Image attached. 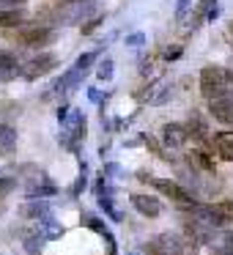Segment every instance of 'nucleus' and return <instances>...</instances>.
I'll use <instances>...</instances> for the list:
<instances>
[{"mask_svg": "<svg viewBox=\"0 0 233 255\" xmlns=\"http://www.w3.org/2000/svg\"><path fill=\"white\" fill-rule=\"evenodd\" d=\"M209 113H211V118L214 121H220V124H233V94H222V96H217V99H211L209 102Z\"/></svg>", "mask_w": 233, "mask_h": 255, "instance_id": "nucleus-6", "label": "nucleus"}, {"mask_svg": "<svg viewBox=\"0 0 233 255\" xmlns=\"http://www.w3.org/2000/svg\"><path fill=\"white\" fill-rule=\"evenodd\" d=\"M222 250H228V253H233V231L222 236Z\"/></svg>", "mask_w": 233, "mask_h": 255, "instance_id": "nucleus-31", "label": "nucleus"}, {"mask_svg": "<svg viewBox=\"0 0 233 255\" xmlns=\"http://www.w3.org/2000/svg\"><path fill=\"white\" fill-rule=\"evenodd\" d=\"M145 145H148V148H151V151H154V154H156V156H159V159H165V162H170V159H173V156H167V151H165V148H162V145H159V143H156V140H154V137H145Z\"/></svg>", "mask_w": 233, "mask_h": 255, "instance_id": "nucleus-24", "label": "nucleus"}, {"mask_svg": "<svg viewBox=\"0 0 233 255\" xmlns=\"http://www.w3.org/2000/svg\"><path fill=\"white\" fill-rule=\"evenodd\" d=\"M91 8H94V0H77L74 3V11L69 14V22H80V19L85 17V14H91Z\"/></svg>", "mask_w": 233, "mask_h": 255, "instance_id": "nucleus-20", "label": "nucleus"}, {"mask_svg": "<svg viewBox=\"0 0 233 255\" xmlns=\"http://www.w3.org/2000/svg\"><path fill=\"white\" fill-rule=\"evenodd\" d=\"M176 58H181V47H167V50H165V61H176Z\"/></svg>", "mask_w": 233, "mask_h": 255, "instance_id": "nucleus-30", "label": "nucleus"}, {"mask_svg": "<svg viewBox=\"0 0 233 255\" xmlns=\"http://www.w3.org/2000/svg\"><path fill=\"white\" fill-rule=\"evenodd\" d=\"M129 200H132V206H134V209H137L143 217H159V214H162V203L154 198V195H140V192H137V195H132Z\"/></svg>", "mask_w": 233, "mask_h": 255, "instance_id": "nucleus-11", "label": "nucleus"}, {"mask_svg": "<svg viewBox=\"0 0 233 255\" xmlns=\"http://www.w3.org/2000/svg\"><path fill=\"white\" fill-rule=\"evenodd\" d=\"M22 22V11L19 8H8V11H0V28H11V25Z\"/></svg>", "mask_w": 233, "mask_h": 255, "instance_id": "nucleus-21", "label": "nucleus"}, {"mask_svg": "<svg viewBox=\"0 0 233 255\" xmlns=\"http://www.w3.org/2000/svg\"><path fill=\"white\" fill-rule=\"evenodd\" d=\"M187 132H189V137H195V140H206L209 129H206V124L200 121L198 116H192V118H189V124H187Z\"/></svg>", "mask_w": 233, "mask_h": 255, "instance_id": "nucleus-19", "label": "nucleus"}, {"mask_svg": "<svg viewBox=\"0 0 233 255\" xmlns=\"http://www.w3.org/2000/svg\"><path fill=\"white\" fill-rule=\"evenodd\" d=\"M228 30H231V36H233V22H231V28H228Z\"/></svg>", "mask_w": 233, "mask_h": 255, "instance_id": "nucleus-39", "label": "nucleus"}, {"mask_svg": "<svg viewBox=\"0 0 233 255\" xmlns=\"http://www.w3.org/2000/svg\"><path fill=\"white\" fill-rule=\"evenodd\" d=\"M148 184H154V187L159 189L162 195H167V198L176 200V203H181V206H195V203H192L195 195H192V192H187L184 187H178L176 181H167V178H151Z\"/></svg>", "mask_w": 233, "mask_h": 255, "instance_id": "nucleus-5", "label": "nucleus"}, {"mask_svg": "<svg viewBox=\"0 0 233 255\" xmlns=\"http://www.w3.org/2000/svg\"><path fill=\"white\" fill-rule=\"evenodd\" d=\"M83 225L85 228H91V231H96L102 239L107 242V255H116L118 253V247H116V236L110 233V228L105 225V222L99 220V217H94V214H83Z\"/></svg>", "mask_w": 233, "mask_h": 255, "instance_id": "nucleus-9", "label": "nucleus"}, {"mask_svg": "<svg viewBox=\"0 0 233 255\" xmlns=\"http://www.w3.org/2000/svg\"><path fill=\"white\" fill-rule=\"evenodd\" d=\"M206 17H209V19H217V17H220V8H209V14H206Z\"/></svg>", "mask_w": 233, "mask_h": 255, "instance_id": "nucleus-35", "label": "nucleus"}, {"mask_svg": "<svg viewBox=\"0 0 233 255\" xmlns=\"http://www.w3.org/2000/svg\"><path fill=\"white\" fill-rule=\"evenodd\" d=\"M22 214L30 217V220H36V222H41V220H47V217H52V211H50V203L41 198V200H28V203L22 206Z\"/></svg>", "mask_w": 233, "mask_h": 255, "instance_id": "nucleus-12", "label": "nucleus"}, {"mask_svg": "<svg viewBox=\"0 0 233 255\" xmlns=\"http://www.w3.org/2000/svg\"><path fill=\"white\" fill-rule=\"evenodd\" d=\"M44 242H47V236H44V233H39V231L25 233V250H28L30 255H39L41 247H44Z\"/></svg>", "mask_w": 233, "mask_h": 255, "instance_id": "nucleus-18", "label": "nucleus"}, {"mask_svg": "<svg viewBox=\"0 0 233 255\" xmlns=\"http://www.w3.org/2000/svg\"><path fill=\"white\" fill-rule=\"evenodd\" d=\"M19 74V61L11 52H0V80H11Z\"/></svg>", "mask_w": 233, "mask_h": 255, "instance_id": "nucleus-15", "label": "nucleus"}, {"mask_svg": "<svg viewBox=\"0 0 233 255\" xmlns=\"http://www.w3.org/2000/svg\"><path fill=\"white\" fill-rule=\"evenodd\" d=\"M55 66H58V58L52 55V52H41V55H36L33 61L25 63L22 74H25V80H36V77H44V74H50Z\"/></svg>", "mask_w": 233, "mask_h": 255, "instance_id": "nucleus-4", "label": "nucleus"}, {"mask_svg": "<svg viewBox=\"0 0 233 255\" xmlns=\"http://www.w3.org/2000/svg\"><path fill=\"white\" fill-rule=\"evenodd\" d=\"M214 151L220 159L233 162V132H220L214 137Z\"/></svg>", "mask_w": 233, "mask_h": 255, "instance_id": "nucleus-13", "label": "nucleus"}, {"mask_svg": "<svg viewBox=\"0 0 233 255\" xmlns=\"http://www.w3.org/2000/svg\"><path fill=\"white\" fill-rule=\"evenodd\" d=\"M217 255H233V253H228V250H222V247H217Z\"/></svg>", "mask_w": 233, "mask_h": 255, "instance_id": "nucleus-37", "label": "nucleus"}, {"mask_svg": "<svg viewBox=\"0 0 233 255\" xmlns=\"http://www.w3.org/2000/svg\"><path fill=\"white\" fill-rule=\"evenodd\" d=\"M189 165L200 167V170H206V173H217L214 159H209V154H206V151H192V154H189Z\"/></svg>", "mask_w": 233, "mask_h": 255, "instance_id": "nucleus-17", "label": "nucleus"}, {"mask_svg": "<svg viewBox=\"0 0 233 255\" xmlns=\"http://www.w3.org/2000/svg\"><path fill=\"white\" fill-rule=\"evenodd\" d=\"M228 80H231V83H233V69H231V72H228Z\"/></svg>", "mask_w": 233, "mask_h": 255, "instance_id": "nucleus-38", "label": "nucleus"}, {"mask_svg": "<svg viewBox=\"0 0 233 255\" xmlns=\"http://www.w3.org/2000/svg\"><path fill=\"white\" fill-rule=\"evenodd\" d=\"M0 3H6V6H19V3H25V0H0Z\"/></svg>", "mask_w": 233, "mask_h": 255, "instance_id": "nucleus-36", "label": "nucleus"}, {"mask_svg": "<svg viewBox=\"0 0 233 255\" xmlns=\"http://www.w3.org/2000/svg\"><path fill=\"white\" fill-rule=\"evenodd\" d=\"M14 148H17V129L0 124V156H8Z\"/></svg>", "mask_w": 233, "mask_h": 255, "instance_id": "nucleus-14", "label": "nucleus"}, {"mask_svg": "<svg viewBox=\"0 0 233 255\" xmlns=\"http://www.w3.org/2000/svg\"><path fill=\"white\" fill-rule=\"evenodd\" d=\"M88 99H91V102H102V94H99L96 88H88Z\"/></svg>", "mask_w": 233, "mask_h": 255, "instance_id": "nucleus-34", "label": "nucleus"}, {"mask_svg": "<svg viewBox=\"0 0 233 255\" xmlns=\"http://www.w3.org/2000/svg\"><path fill=\"white\" fill-rule=\"evenodd\" d=\"M99 25H102V17H94L91 22H85V25H83V36H91L96 28H99Z\"/></svg>", "mask_w": 233, "mask_h": 255, "instance_id": "nucleus-27", "label": "nucleus"}, {"mask_svg": "<svg viewBox=\"0 0 233 255\" xmlns=\"http://www.w3.org/2000/svg\"><path fill=\"white\" fill-rule=\"evenodd\" d=\"M189 3H192V0H178L176 3V17H184V11L189 8Z\"/></svg>", "mask_w": 233, "mask_h": 255, "instance_id": "nucleus-32", "label": "nucleus"}, {"mask_svg": "<svg viewBox=\"0 0 233 255\" xmlns=\"http://www.w3.org/2000/svg\"><path fill=\"white\" fill-rule=\"evenodd\" d=\"M96 77H99V80H113V61H110V58H105V61L99 63Z\"/></svg>", "mask_w": 233, "mask_h": 255, "instance_id": "nucleus-25", "label": "nucleus"}, {"mask_svg": "<svg viewBox=\"0 0 233 255\" xmlns=\"http://www.w3.org/2000/svg\"><path fill=\"white\" fill-rule=\"evenodd\" d=\"M167 99H170V88H162V94H156L154 99H151V105H165Z\"/></svg>", "mask_w": 233, "mask_h": 255, "instance_id": "nucleus-29", "label": "nucleus"}, {"mask_svg": "<svg viewBox=\"0 0 233 255\" xmlns=\"http://www.w3.org/2000/svg\"><path fill=\"white\" fill-rule=\"evenodd\" d=\"M83 137H85V116L80 110H72L69 118L61 124V134H58V140H61V145L66 151H74V154H77Z\"/></svg>", "mask_w": 233, "mask_h": 255, "instance_id": "nucleus-1", "label": "nucleus"}, {"mask_svg": "<svg viewBox=\"0 0 233 255\" xmlns=\"http://www.w3.org/2000/svg\"><path fill=\"white\" fill-rule=\"evenodd\" d=\"M55 192H58V187L50 181V176H47V173H41V176H36L33 181L28 184L25 198H28V200H41V198H52Z\"/></svg>", "mask_w": 233, "mask_h": 255, "instance_id": "nucleus-7", "label": "nucleus"}, {"mask_svg": "<svg viewBox=\"0 0 233 255\" xmlns=\"http://www.w3.org/2000/svg\"><path fill=\"white\" fill-rule=\"evenodd\" d=\"M187 140H189V132L181 124H165V127H162V143H165L167 148H181Z\"/></svg>", "mask_w": 233, "mask_h": 255, "instance_id": "nucleus-10", "label": "nucleus"}, {"mask_svg": "<svg viewBox=\"0 0 233 255\" xmlns=\"http://www.w3.org/2000/svg\"><path fill=\"white\" fill-rule=\"evenodd\" d=\"M102 50H105V47H102ZM102 50H96V52H85V55H80V58H77V63H74V66H77L80 72L85 74V72H88V66H91V63H94L96 58H99V52H102Z\"/></svg>", "mask_w": 233, "mask_h": 255, "instance_id": "nucleus-22", "label": "nucleus"}, {"mask_svg": "<svg viewBox=\"0 0 233 255\" xmlns=\"http://www.w3.org/2000/svg\"><path fill=\"white\" fill-rule=\"evenodd\" d=\"M55 30L52 28H30V30H25V33H19V41H22L25 47H47V44H52L55 41Z\"/></svg>", "mask_w": 233, "mask_h": 255, "instance_id": "nucleus-8", "label": "nucleus"}, {"mask_svg": "<svg viewBox=\"0 0 233 255\" xmlns=\"http://www.w3.org/2000/svg\"><path fill=\"white\" fill-rule=\"evenodd\" d=\"M217 211L222 214L225 222H233V200H220V203H217Z\"/></svg>", "mask_w": 233, "mask_h": 255, "instance_id": "nucleus-23", "label": "nucleus"}, {"mask_svg": "<svg viewBox=\"0 0 233 255\" xmlns=\"http://www.w3.org/2000/svg\"><path fill=\"white\" fill-rule=\"evenodd\" d=\"M148 255H184V242L176 233H159L145 244Z\"/></svg>", "mask_w": 233, "mask_h": 255, "instance_id": "nucleus-3", "label": "nucleus"}, {"mask_svg": "<svg viewBox=\"0 0 233 255\" xmlns=\"http://www.w3.org/2000/svg\"><path fill=\"white\" fill-rule=\"evenodd\" d=\"M187 236L192 239V242H200V244H206L209 242V236H211V225H206V222H187Z\"/></svg>", "mask_w": 233, "mask_h": 255, "instance_id": "nucleus-16", "label": "nucleus"}, {"mask_svg": "<svg viewBox=\"0 0 233 255\" xmlns=\"http://www.w3.org/2000/svg\"><path fill=\"white\" fill-rule=\"evenodd\" d=\"M225 85H228V72L222 66H206L200 72V94L209 102L225 94Z\"/></svg>", "mask_w": 233, "mask_h": 255, "instance_id": "nucleus-2", "label": "nucleus"}, {"mask_svg": "<svg viewBox=\"0 0 233 255\" xmlns=\"http://www.w3.org/2000/svg\"><path fill=\"white\" fill-rule=\"evenodd\" d=\"M140 44H145V36H143V33L126 36V47H140Z\"/></svg>", "mask_w": 233, "mask_h": 255, "instance_id": "nucleus-28", "label": "nucleus"}, {"mask_svg": "<svg viewBox=\"0 0 233 255\" xmlns=\"http://www.w3.org/2000/svg\"><path fill=\"white\" fill-rule=\"evenodd\" d=\"M14 187H17V181H14V178H8V176H0V198H6V195L11 192Z\"/></svg>", "mask_w": 233, "mask_h": 255, "instance_id": "nucleus-26", "label": "nucleus"}, {"mask_svg": "<svg viewBox=\"0 0 233 255\" xmlns=\"http://www.w3.org/2000/svg\"><path fill=\"white\" fill-rule=\"evenodd\" d=\"M102 173H105L107 178H110V176H121V167H118V165H105V170H102Z\"/></svg>", "mask_w": 233, "mask_h": 255, "instance_id": "nucleus-33", "label": "nucleus"}]
</instances>
